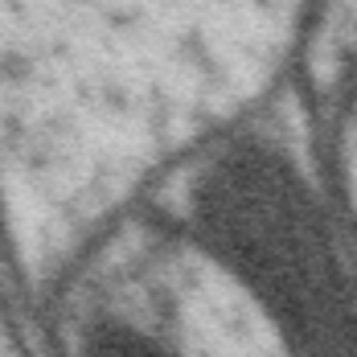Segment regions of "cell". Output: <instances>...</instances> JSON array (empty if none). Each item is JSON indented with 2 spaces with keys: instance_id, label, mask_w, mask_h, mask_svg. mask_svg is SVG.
<instances>
[{
  "instance_id": "6da1fadb",
  "label": "cell",
  "mask_w": 357,
  "mask_h": 357,
  "mask_svg": "<svg viewBox=\"0 0 357 357\" xmlns=\"http://www.w3.org/2000/svg\"><path fill=\"white\" fill-rule=\"evenodd\" d=\"M197 202L214 243L300 337V354L357 357V321L337 304L312 210L271 156H230Z\"/></svg>"
},
{
  "instance_id": "7a4b0ae2",
  "label": "cell",
  "mask_w": 357,
  "mask_h": 357,
  "mask_svg": "<svg viewBox=\"0 0 357 357\" xmlns=\"http://www.w3.org/2000/svg\"><path fill=\"white\" fill-rule=\"evenodd\" d=\"M82 357H169V354L140 328H132L123 321H103L86 333Z\"/></svg>"
}]
</instances>
